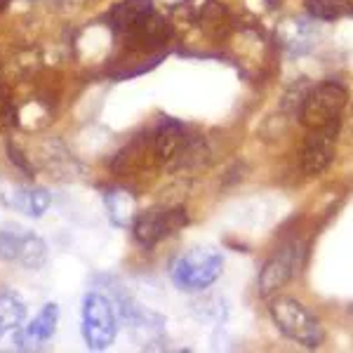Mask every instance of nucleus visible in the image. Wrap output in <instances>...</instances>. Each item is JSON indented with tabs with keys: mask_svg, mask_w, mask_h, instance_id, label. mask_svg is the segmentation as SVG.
Instances as JSON below:
<instances>
[{
	"mask_svg": "<svg viewBox=\"0 0 353 353\" xmlns=\"http://www.w3.org/2000/svg\"><path fill=\"white\" fill-rule=\"evenodd\" d=\"M121 318L111 297L101 290H90L83 294L81 304V337L90 351L99 353L113 346Z\"/></svg>",
	"mask_w": 353,
	"mask_h": 353,
	"instance_id": "f257e3e1",
	"label": "nucleus"
},
{
	"mask_svg": "<svg viewBox=\"0 0 353 353\" xmlns=\"http://www.w3.org/2000/svg\"><path fill=\"white\" fill-rule=\"evenodd\" d=\"M271 321L278 332L285 334L290 341L304 346V349H318L325 339L323 325L301 301L292 297H278L269 306Z\"/></svg>",
	"mask_w": 353,
	"mask_h": 353,
	"instance_id": "f03ea898",
	"label": "nucleus"
},
{
	"mask_svg": "<svg viewBox=\"0 0 353 353\" xmlns=\"http://www.w3.org/2000/svg\"><path fill=\"white\" fill-rule=\"evenodd\" d=\"M224 271V257L212 248H193L181 252L170 266V278L181 292H203Z\"/></svg>",
	"mask_w": 353,
	"mask_h": 353,
	"instance_id": "7ed1b4c3",
	"label": "nucleus"
},
{
	"mask_svg": "<svg viewBox=\"0 0 353 353\" xmlns=\"http://www.w3.org/2000/svg\"><path fill=\"white\" fill-rule=\"evenodd\" d=\"M50 259L48 243L36 231L17 224L0 226V261L24 271H41Z\"/></svg>",
	"mask_w": 353,
	"mask_h": 353,
	"instance_id": "20e7f679",
	"label": "nucleus"
},
{
	"mask_svg": "<svg viewBox=\"0 0 353 353\" xmlns=\"http://www.w3.org/2000/svg\"><path fill=\"white\" fill-rule=\"evenodd\" d=\"M346 104H349V92L337 81H323L316 88L306 92L304 101H301V125L306 130L327 128V125L341 123V113H344Z\"/></svg>",
	"mask_w": 353,
	"mask_h": 353,
	"instance_id": "39448f33",
	"label": "nucleus"
},
{
	"mask_svg": "<svg viewBox=\"0 0 353 353\" xmlns=\"http://www.w3.org/2000/svg\"><path fill=\"white\" fill-rule=\"evenodd\" d=\"M189 224V214L184 208H165V205H153V208L137 212V217L130 224L134 243L141 250H153L165 238L174 236Z\"/></svg>",
	"mask_w": 353,
	"mask_h": 353,
	"instance_id": "423d86ee",
	"label": "nucleus"
},
{
	"mask_svg": "<svg viewBox=\"0 0 353 353\" xmlns=\"http://www.w3.org/2000/svg\"><path fill=\"white\" fill-rule=\"evenodd\" d=\"M301 257H304V245L299 241L281 245L269 257V261L264 264V269H261L257 278V290L261 297H271L281 288H285L297 276Z\"/></svg>",
	"mask_w": 353,
	"mask_h": 353,
	"instance_id": "0eeeda50",
	"label": "nucleus"
},
{
	"mask_svg": "<svg viewBox=\"0 0 353 353\" xmlns=\"http://www.w3.org/2000/svg\"><path fill=\"white\" fill-rule=\"evenodd\" d=\"M337 134L339 123L327 125V128L309 130V137L304 141L301 151V170L309 176H321L332 165L334 153H337Z\"/></svg>",
	"mask_w": 353,
	"mask_h": 353,
	"instance_id": "6e6552de",
	"label": "nucleus"
},
{
	"mask_svg": "<svg viewBox=\"0 0 353 353\" xmlns=\"http://www.w3.org/2000/svg\"><path fill=\"white\" fill-rule=\"evenodd\" d=\"M57 325H59V304L48 301L43 309L36 313L31 323L21 325L12 334V346L17 351H38L43 349L48 341H52Z\"/></svg>",
	"mask_w": 353,
	"mask_h": 353,
	"instance_id": "1a4fd4ad",
	"label": "nucleus"
},
{
	"mask_svg": "<svg viewBox=\"0 0 353 353\" xmlns=\"http://www.w3.org/2000/svg\"><path fill=\"white\" fill-rule=\"evenodd\" d=\"M189 130L184 123H179L176 118L163 116L156 123V128L151 130V139H153V153H156V163L163 168H170L172 161L176 158V153L181 151Z\"/></svg>",
	"mask_w": 353,
	"mask_h": 353,
	"instance_id": "9d476101",
	"label": "nucleus"
},
{
	"mask_svg": "<svg viewBox=\"0 0 353 353\" xmlns=\"http://www.w3.org/2000/svg\"><path fill=\"white\" fill-rule=\"evenodd\" d=\"M0 201L8 205L10 210L21 212L28 219H41L50 210V205H52V193L45 189V186L21 184V186H12L10 191L0 193Z\"/></svg>",
	"mask_w": 353,
	"mask_h": 353,
	"instance_id": "9b49d317",
	"label": "nucleus"
},
{
	"mask_svg": "<svg viewBox=\"0 0 353 353\" xmlns=\"http://www.w3.org/2000/svg\"><path fill=\"white\" fill-rule=\"evenodd\" d=\"M153 12H156L153 0H118L106 12V26L113 33V38H121L128 31L144 24Z\"/></svg>",
	"mask_w": 353,
	"mask_h": 353,
	"instance_id": "f8f14e48",
	"label": "nucleus"
},
{
	"mask_svg": "<svg viewBox=\"0 0 353 353\" xmlns=\"http://www.w3.org/2000/svg\"><path fill=\"white\" fill-rule=\"evenodd\" d=\"M151 163H156V153H153L151 132H146V134H137L134 139H130L128 144L113 156L111 170L116 174H132L137 170H144L146 165H151Z\"/></svg>",
	"mask_w": 353,
	"mask_h": 353,
	"instance_id": "ddd939ff",
	"label": "nucleus"
},
{
	"mask_svg": "<svg viewBox=\"0 0 353 353\" xmlns=\"http://www.w3.org/2000/svg\"><path fill=\"white\" fill-rule=\"evenodd\" d=\"M104 208L113 226H118V229H128L137 217V201L128 189H106Z\"/></svg>",
	"mask_w": 353,
	"mask_h": 353,
	"instance_id": "4468645a",
	"label": "nucleus"
},
{
	"mask_svg": "<svg viewBox=\"0 0 353 353\" xmlns=\"http://www.w3.org/2000/svg\"><path fill=\"white\" fill-rule=\"evenodd\" d=\"M26 321V301L12 290H0V341L14 334Z\"/></svg>",
	"mask_w": 353,
	"mask_h": 353,
	"instance_id": "2eb2a0df",
	"label": "nucleus"
},
{
	"mask_svg": "<svg viewBox=\"0 0 353 353\" xmlns=\"http://www.w3.org/2000/svg\"><path fill=\"white\" fill-rule=\"evenodd\" d=\"M198 24L205 33H208L210 38H214V41H221V38L229 36L231 31V14L229 10L224 8L221 3L217 0H208V3L201 8V17H198Z\"/></svg>",
	"mask_w": 353,
	"mask_h": 353,
	"instance_id": "dca6fc26",
	"label": "nucleus"
},
{
	"mask_svg": "<svg viewBox=\"0 0 353 353\" xmlns=\"http://www.w3.org/2000/svg\"><path fill=\"white\" fill-rule=\"evenodd\" d=\"M43 165L48 172H52L54 176H66V179H71L73 174H76V170H81V163L76 161V158L71 156V153L66 151V146L61 144L59 139H52L48 146H45V156H43ZM50 174V176H52Z\"/></svg>",
	"mask_w": 353,
	"mask_h": 353,
	"instance_id": "f3484780",
	"label": "nucleus"
},
{
	"mask_svg": "<svg viewBox=\"0 0 353 353\" xmlns=\"http://www.w3.org/2000/svg\"><path fill=\"white\" fill-rule=\"evenodd\" d=\"M304 10L316 21H337L353 14V0H304Z\"/></svg>",
	"mask_w": 353,
	"mask_h": 353,
	"instance_id": "a211bd4d",
	"label": "nucleus"
},
{
	"mask_svg": "<svg viewBox=\"0 0 353 353\" xmlns=\"http://www.w3.org/2000/svg\"><path fill=\"white\" fill-rule=\"evenodd\" d=\"M19 125V106L8 83H0V132H8Z\"/></svg>",
	"mask_w": 353,
	"mask_h": 353,
	"instance_id": "6ab92c4d",
	"label": "nucleus"
},
{
	"mask_svg": "<svg viewBox=\"0 0 353 353\" xmlns=\"http://www.w3.org/2000/svg\"><path fill=\"white\" fill-rule=\"evenodd\" d=\"M5 153H8V161L12 163L26 179H33V176L38 174V168H36V163H33V158L26 156V151L21 149L19 144H14L12 139H8V144H5Z\"/></svg>",
	"mask_w": 353,
	"mask_h": 353,
	"instance_id": "aec40b11",
	"label": "nucleus"
},
{
	"mask_svg": "<svg viewBox=\"0 0 353 353\" xmlns=\"http://www.w3.org/2000/svg\"><path fill=\"white\" fill-rule=\"evenodd\" d=\"M33 3H41L48 10H54V12H73V10H81L85 5L94 3V0H33Z\"/></svg>",
	"mask_w": 353,
	"mask_h": 353,
	"instance_id": "412c9836",
	"label": "nucleus"
},
{
	"mask_svg": "<svg viewBox=\"0 0 353 353\" xmlns=\"http://www.w3.org/2000/svg\"><path fill=\"white\" fill-rule=\"evenodd\" d=\"M10 5H12V0H0V14H3L5 10L10 8Z\"/></svg>",
	"mask_w": 353,
	"mask_h": 353,
	"instance_id": "4be33fe9",
	"label": "nucleus"
}]
</instances>
